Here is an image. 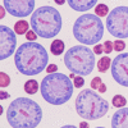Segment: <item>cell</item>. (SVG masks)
Instances as JSON below:
<instances>
[{"label":"cell","mask_w":128,"mask_h":128,"mask_svg":"<svg viewBox=\"0 0 128 128\" xmlns=\"http://www.w3.org/2000/svg\"><path fill=\"white\" fill-rule=\"evenodd\" d=\"M112 128H128V108H120L113 114Z\"/></svg>","instance_id":"7c38bea8"},{"label":"cell","mask_w":128,"mask_h":128,"mask_svg":"<svg viewBox=\"0 0 128 128\" xmlns=\"http://www.w3.org/2000/svg\"><path fill=\"white\" fill-rule=\"evenodd\" d=\"M67 0H54V3L58 4V5H63V4H66Z\"/></svg>","instance_id":"4dcf8cb0"},{"label":"cell","mask_w":128,"mask_h":128,"mask_svg":"<svg viewBox=\"0 0 128 128\" xmlns=\"http://www.w3.org/2000/svg\"><path fill=\"white\" fill-rule=\"evenodd\" d=\"M26 38H27V41L35 42V40L37 38V35L35 34V31H28L27 34H26Z\"/></svg>","instance_id":"d4e9b609"},{"label":"cell","mask_w":128,"mask_h":128,"mask_svg":"<svg viewBox=\"0 0 128 128\" xmlns=\"http://www.w3.org/2000/svg\"><path fill=\"white\" fill-rule=\"evenodd\" d=\"M74 84L63 73H50L41 81L40 91L44 100L51 105H63L70 100Z\"/></svg>","instance_id":"3957f363"},{"label":"cell","mask_w":128,"mask_h":128,"mask_svg":"<svg viewBox=\"0 0 128 128\" xmlns=\"http://www.w3.org/2000/svg\"><path fill=\"white\" fill-rule=\"evenodd\" d=\"M73 84H74V87H77V88L82 87L84 84V78L82 76H76L73 78Z\"/></svg>","instance_id":"603a6c76"},{"label":"cell","mask_w":128,"mask_h":128,"mask_svg":"<svg viewBox=\"0 0 128 128\" xmlns=\"http://www.w3.org/2000/svg\"><path fill=\"white\" fill-rule=\"evenodd\" d=\"M74 77H76V76H74V73H72V74H69V78H72V80H73Z\"/></svg>","instance_id":"836d02e7"},{"label":"cell","mask_w":128,"mask_h":128,"mask_svg":"<svg viewBox=\"0 0 128 128\" xmlns=\"http://www.w3.org/2000/svg\"><path fill=\"white\" fill-rule=\"evenodd\" d=\"M6 120L13 128H36L42 120V109L32 99L17 98L8 106Z\"/></svg>","instance_id":"7a4b0ae2"},{"label":"cell","mask_w":128,"mask_h":128,"mask_svg":"<svg viewBox=\"0 0 128 128\" xmlns=\"http://www.w3.org/2000/svg\"><path fill=\"white\" fill-rule=\"evenodd\" d=\"M112 104L115 108H124V105H127V99L124 98L123 95H115L114 98L112 99Z\"/></svg>","instance_id":"d6986e66"},{"label":"cell","mask_w":128,"mask_h":128,"mask_svg":"<svg viewBox=\"0 0 128 128\" xmlns=\"http://www.w3.org/2000/svg\"><path fill=\"white\" fill-rule=\"evenodd\" d=\"M24 91L28 95H35L38 91V82L36 80H28L24 83Z\"/></svg>","instance_id":"9a60e30c"},{"label":"cell","mask_w":128,"mask_h":128,"mask_svg":"<svg viewBox=\"0 0 128 128\" xmlns=\"http://www.w3.org/2000/svg\"><path fill=\"white\" fill-rule=\"evenodd\" d=\"M113 44H114V50L116 52H120V51H123L126 49V42L123 40H115Z\"/></svg>","instance_id":"44dd1931"},{"label":"cell","mask_w":128,"mask_h":128,"mask_svg":"<svg viewBox=\"0 0 128 128\" xmlns=\"http://www.w3.org/2000/svg\"><path fill=\"white\" fill-rule=\"evenodd\" d=\"M28 22H26V20H18L17 23H14V32L18 35H26L28 32Z\"/></svg>","instance_id":"e0dca14e"},{"label":"cell","mask_w":128,"mask_h":128,"mask_svg":"<svg viewBox=\"0 0 128 128\" xmlns=\"http://www.w3.org/2000/svg\"><path fill=\"white\" fill-rule=\"evenodd\" d=\"M0 12H2V13H0V18H4V16H5V12H6V9H5L4 6H2V8H0Z\"/></svg>","instance_id":"f546056e"},{"label":"cell","mask_w":128,"mask_h":128,"mask_svg":"<svg viewBox=\"0 0 128 128\" xmlns=\"http://www.w3.org/2000/svg\"><path fill=\"white\" fill-rule=\"evenodd\" d=\"M60 128H77V127L76 126H72V124H67V126H63Z\"/></svg>","instance_id":"d6a6232c"},{"label":"cell","mask_w":128,"mask_h":128,"mask_svg":"<svg viewBox=\"0 0 128 128\" xmlns=\"http://www.w3.org/2000/svg\"><path fill=\"white\" fill-rule=\"evenodd\" d=\"M95 128H105V127H95Z\"/></svg>","instance_id":"e575fe53"},{"label":"cell","mask_w":128,"mask_h":128,"mask_svg":"<svg viewBox=\"0 0 128 128\" xmlns=\"http://www.w3.org/2000/svg\"><path fill=\"white\" fill-rule=\"evenodd\" d=\"M101 83H102V81H101V78H100V77H94V78H92V81H91V88H92V90L99 88Z\"/></svg>","instance_id":"cb8c5ba5"},{"label":"cell","mask_w":128,"mask_h":128,"mask_svg":"<svg viewBox=\"0 0 128 128\" xmlns=\"http://www.w3.org/2000/svg\"><path fill=\"white\" fill-rule=\"evenodd\" d=\"M46 72H48V74H50V73H56V72H58V66H56V64H49L48 68H46Z\"/></svg>","instance_id":"4316f807"},{"label":"cell","mask_w":128,"mask_h":128,"mask_svg":"<svg viewBox=\"0 0 128 128\" xmlns=\"http://www.w3.org/2000/svg\"><path fill=\"white\" fill-rule=\"evenodd\" d=\"M92 51L95 52V55H100V54H102V52H104V46L96 44V45L94 46V50H92Z\"/></svg>","instance_id":"484cf974"},{"label":"cell","mask_w":128,"mask_h":128,"mask_svg":"<svg viewBox=\"0 0 128 128\" xmlns=\"http://www.w3.org/2000/svg\"><path fill=\"white\" fill-rule=\"evenodd\" d=\"M73 36L80 44L96 45L104 36V23L96 14L86 13L80 16L73 24Z\"/></svg>","instance_id":"5b68a950"},{"label":"cell","mask_w":128,"mask_h":128,"mask_svg":"<svg viewBox=\"0 0 128 128\" xmlns=\"http://www.w3.org/2000/svg\"><path fill=\"white\" fill-rule=\"evenodd\" d=\"M98 90L100 91V94H104V92H106V86H105L104 83H101V84H100V87H99Z\"/></svg>","instance_id":"83f0119b"},{"label":"cell","mask_w":128,"mask_h":128,"mask_svg":"<svg viewBox=\"0 0 128 128\" xmlns=\"http://www.w3.org/2000/svg\"><path fill=\"white\" fill-rule=\"evenodd\" d=\"M80 128H88L87 122H81V123H80Z\"/></svg>","instance_id":"1f68e13d"},{"label":"cell","mask_w":128,"mask_h":128,"mask_svg":"<svg viewBox=\"0 0 128 128\" xmlns=\"http://www.w3.org/2000/svg\"><path fill=\"white\" fill-rule=\"evenodd\" d=\"M74 105L77 114L86 120L100 119L109 110V102L92 88L82 90L78 94Z\"/></svg>","instance_id":"8992f818"},{"label":"cell","mask_w":128,"mask_h":128,"mask_svg":"<svg viewBox=\"0 0 128 128\" xmlns=\"http://www.w3.org/2000/svg\"><path fill=\"white\" fill-rule=\"evenodd\" d=\"M30 24L37 36L42 38H52L60 32L63 20L60 13L54 6L44 5L32 13Z\"/></svg>","instance_id":"277c9868"},{"label":"cell","mask_w":128,"mask_h":128,"mask_svg":"<svg viewBox=\"0 0 128 128\" xmlns=\"http://www.w3.org/2000/svg\"><path fill=\"white\" fill-rule=\"evenodd\" d=\"M17 70L23 76H36L49 66V54L41 44L27 41L14 52Z\"/></svg>","instance_id":"6da1fadb"},{"label":"cell","mask_w":128,"mask_h":128,"mask_svg":"<svg viewBox=\"0 0 128 128\" xmlns=\"http://www.w3.org/2000/svg\"><path fill=\"white\" fill-rule=\"evenodd\" d=\"M50 51H51V54H54L55 56L63 54L64 52V42L62 40H54L50 45Z\"/></svg>","instance_id":"5bb4252c"},{"label":"cell","mask_w":128,"mask_h":128,"mask_svg":"<svg viewBox=\"0 0 128 128\" xmlns=\"http://www.w3.org/2000/svg\"><path fill=\"white\" fill-rule=\"evenodd\" d=\"M112 67V60L109 56H101L100 60L98 62V69L99 72L101 73H105V72H108V69Z\"/></svg>","instance_id":"2e32d148"},{"label":"cell","mask_w":128,"mask_h":128,"mask_svg":"<svg viewBox=\"0 0 128 128\" xmlns=\"http://www.w3.org/2000/svg\"><path fill=\"white\" fill-rule=\"evenodd\" d=\"M3 6L10 16L24 18L34 13L35 0H3Z\"/></svg>","instance_id":"8fae6325"},{"label":"cell","mask_w":128,"mask_h":128,"mask_svg":"<svg viewBox=\"0 0 128 128\" xmlns=\"http://www.w3.org/2000/svg\"><path fill=\"white\" fill-rule=\"evenodd\" d=\"M106 28L118 40L128 38V6H116L106 17Z\"/></svg>","instance_id":"ba28073f"},{"label":"cell","mask_w":128,"mask_h":128,"mask_svg":"<svg viewBox=\"0 0 128 128\" xmlns=\"http://www.w3.org/2000/svg\"><path fill=\"white\" fill-rule=\"evenodd\" d=\"M99 0H67L68 5L76 12H87L96 6Z\"/></svg>","instance_id":"4fadbf2b"},{"label":"cell","mask_w":128,"mask_h":128,"mask_svg":"<svg viewBox=\"0 0 128 128\" xmlns=\"http://www.w3.org/2000/svg\"><path fill=\"white\" fill-rule=\"evenodd\" d=\"M95 13H96V16L98 17H108V14L110 13L109 12V8H108V5L106 4H98L95 6Z\"/></svg>","instance_id":"ac0fdd59"},{"label":"cell","mask_w":128,"mask_h":128,"mask_svg":"<svg viewBox=\"0 0 128 128\" xmlns=\"http://www.w3.org/2000/svg\"><path fill=\"white\" fill-rule=\"evenodd\" d=\"M95 63V52L86 45L72 46L64 55V64L67 69L82 77L92 73Z\"/></svg>","instance_id":"52a82bcc"},{"label":"cell","mask_w":128,"mask_h":128,"mask_svg":"<svg viewBox=\"0 0 128 128\" xmlns=\"http://www.w3.org/2000/svg\"><path fill=\"white\" fill-rule=\"evenodd\" d=\"M102 46H104V52H105V54H110V52L114 50V44L112 41H109V40L105 41L102 44Z\"/></svg>","instance_id":"7402d4cb"},{"label":"cell","mask_w":128,"mask_h":128,"mask_svg":"<svg viewBox=\"0 0 128 128\" xmlns=\"http://www.w3.org/2000/svg\"><path fill=\"white\" fill-rule=\"evenodd\" d=\"M10 84V77L5 72H2L0 73V86L2 87H8Z\"/></svg>","instance_id":"ffe728a7"},{"label":"cell","mask_w":128,"mask_h":128,"mask_svg":"<svg viewBox=\"0 0 128 128\" xmlns=\"http://www.w3.org/2000/svg\"><path fill=\"white\" fill-rule=\"evenodd\" d=\"M9 94L8 92H5V91H2V96H0V98H2V100H4V99H8L9 98Z\"/></svg>","instance_id":"f1b7e54d"},{"label":"cell","mask_w":128,"mask_h":128,"mask_svg":"<svg viewBox=\"0 0 128 128\" xmlns=\"http://www.w3.org/2000/svg\"><path fill=\"white\" fill-rule=\"evenodd\" d=\"M112 77L120 86L128 87V52L118 54L112 62Z\"/></svg>","instance_id":"30bf717a"},{"label":"cell","mask_w":128,"mask_h":128,"mask_svg":"<svg viewBox=\"0 0 128 128\" xmlns=\"http://www.w3.org/2000/svg\"><path fill=\"white\" fill-rule=\"evenodd\" d=\"M17 48V36L16 32L8 27L0 26V59L5 60L16 52Z\"/></svg>","instance_id":"9c48e42d"}]
</instances>
